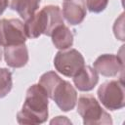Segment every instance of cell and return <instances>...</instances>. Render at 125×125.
Returning a JSON list of instances; mask_svg holds the SVG:
<instances>
[{"label": "cell", "instance_id": "obj_1", "mask_svg": "<svg viewBox=\"0 0 125 125\" xmlns=\"http://www.w3.org/2000/svg\"><path fill=\"white\" fill-rule=\"evenodd\" d=\"M49 97L46 91L37 83L31 85L25 93V99L21 109L17 113V121L20 124H41L49 115Z\"/></svg>", "mask_w": 125, "mask_h": 125}, {"label": "cell", "instance_id": "obj_2", "mask_svg": "<svg viewBox=\"0 0 125 125\" xmlns=\"http://www.w3.org/2000/svg\"><path fill=\"white\" fill-rule=\"evenodd\" d=\"M62 23L63 20L61 8L57 5H47L25 20L23 24L26 37L34 39L42 34L51 36L53 30Z\"/></svg>", "mask_w": 125, "mask_h": 125}, {"label": "cell", "instance_id": "obj_16", "mask_svg": "<svg viewBox=\"0 0 125 125\" xmlns=\"http://www.w3.org/2000/svg\"><path fill=\"white\" fill-rule=\"evenodd\" d=\"M108 0H86V5L91 13H102L107 6Z\"/></svg>", "mask_w": 125, "mask_h": 125}, {"label": "cell", "instance_id": "obj_10", "mask_svg": "<svg viewBox=\"0 0 125 125\" xmlns=\"http://www.w3.org/2000/svg\"><path fill=\"white\" fill-rule=\"evenodd\" d=\"M4 60L10 67H23L28 62V50L25 43L4 47Z\"/></svg>", "mask_w": 125, "mask_h": 125}, {"label": "cell", "instance_id": "obj_14", "mask_svg": "<svg viewBox=\"0 0 125 125\" xmlns=\"http://www.w3.org/2000/svg\"><path fill=\"white\" fill-rule=\"evenodd\" d=\"M61 77L55 71H47L43 73L38 81V84L46 91L48 97H51V94L56 87V85L61 81Z\"/></svg>", "mask_w": 125, "mask_h": 125}, {"label": "cell", "instance_id": "obj_17", "mask_svg": "<svg viewBox=\"0 0 125 125\" xmlns=\"http://www.w3.org/2000/svg\"><path fill=\"white\" fill-rule=\"evenodd\" d=\"M124 19V14L122 13L120 15V17L115 21L114 22V25H113V32H114V35L117 39L121 40V41H124V28H123V21Z\"/></svg>", "mask_w": 125, "mask_h": 125}, {"label": "cell", "instance_id": "obj_5", "mask_svg": "<svg viewBox=\"0 0 125 125\" xmlns=\"http://www.w3.org/2000/svg\"><path fill=\"white\" fill-rule=\"evenodd\" d=\"M84 65V57L76 49L60 50L54 58L56 70L66 77H73Z\"/></svg>", "mask_w": 125, "mask_h": 125}, {"label": "cell", "instance_id": "obj_15", "mask_svg": "<svg viewBox=\"0 0 125 125\" xmlns=\"http://www.w3.org/2000/svg\"><path fill=\"white\" fill-rule=\"evenodd\" d=\"M13 78L12 72L4 67L0 68V99L6 97L12 90Z\"/></svg>", "mask_w": 125, "mask_h": 125}, {"label": "cell", "instance_id": "obj_4", "mask_svg": "<svg viewBox=\"0 0 125 125\" xmlns=\"http://www.w3.org/2000/svg\"><path fill=\"white\" fill-rule=\"evenodd\" d=\"M98 99L109 110H118L125 106V90L123 80L104 82L98 89Z\"/></svg>", "mask_w": 125, "mask_h": 125}, {"label": "cell", "instance_id": "obj_19", "mask_svg": "<svg viewBox=\"0 0 125 125\" xmlns=\"http://www.w3.org/2000/svg\"><path fill=\"white\" fill-rule=\"evenodd\" d=\"M8 7V0H0V15L3 14V12Z\"/></svg>", "mask_w": 125, "mask_h": 125}, {"label": "cell", "instance_id": "obj_20", "mask_svg": "<svg viewBox=\"0 0 125 125\" xmlns=\"http://www.w3.org/2000/svg\"><path fill=\"white\" fill-rule=\"evenodd\" d=\"M1 58H2V51H1V49H0V61H1Z\"/></svg>", "mask_w": 125, "mask_h": 125}, {"label": "cell", "instance_id": "obj_7", "mask_svg": "<svg viewBox=\"0 0 125 125\" xmlns=\"http://www.w3.org/2000/svg\"><path fill=\"white\" fill-rule=\"evenodd\" d=\"M50 99H52L62 111L73 109L77 103V92L70 82L61 79L54 88Z\"/></svg>", "mask_w": 125, "mask_h": 125}, {"label": "cell", "instance_id": "obj_6", "mask_svg": "<svg viewBox=\"0 0 125 125\" xmlns=\"http://www.w3.org/2000/svg\"><path fill=\"white\" fill-rule=\"evenodd\" d=\"M23 22L19 19L0 20V46L23 44L26 41Z\"/></svg>", "mask_w": 125, "mask_h": 125}, {"label": "cell", "instance_id": "obj_3", "mask_svg": "<svg viewBox=\"0 0 125 125\" xmlns=\"http://www.w3.org/2000/svg\"><path fill=\"white\" fill-rule=\"evenodd\" d=\"M77 112L85 125H111L112 119L97 99L92 95H82L77 100Z\"/></svg>", "mask_w": 125, "mask_h": 125}, {"label": "cell", "instance_id": "obj_11", "mask_svg": "<svg viewBox=\"0 0 125 125\" xmlns=\"http://www.w3.org/2000/svg\"><path fill=\"white\" fill-rule=\"evenodd\" d=\"M73 83L75 87L82 92H88L95 88L99 82V73L94 67L90 65H84L73 77Z\"/></svg>", "mask_w": 125, "mask_h": 125}, {"label": "cell", "instance_id": "obj_9", "mask_svg": "<svg viewBox=\"0 0 125 125\" xmlns=\"http://www.w3.org/2000/svg\"><path fill=\"white\" fill-rule=\"evenodd\" d=\"M62 14L70 25L80 24L87 15L85 0H64Z\"/></svg>", "mask_w": 125, "mask_h": 125}, {"label": "cell", "instance_id": "obj_12", "mask_svg": "<svg viewBox=\"0 0 125 125\" xmlns=\"http://www.w3.org/2000/svg\"><path fill=\"white\" fill-rule=\"evenodd\" d=\"M54 46L59 50H65L73 45V32L64 24L58 25L51 34Z\"/></svg>", "mask_w": 125, "mask_h": 125}, {"label": "cell", "instance_id": "obj_8", "mask_svg": "<svg viewBox=\"0 0 125 125\" xmlns=\"http://www.w3.org/2000/svg\"><path fill=\"white\" fill-rule=\"evenodd\" d=\"M94 68L99 74H102L103 76H116L124 69L123 59L118 55L104 54L99 56L94 62Z\"/></svg>", "mask_w": 125, "mask_h": 125}, {"label": "cell", "instance_id": "obj_18", "mask_svg": "<svg viewBox=\"0 0 125 125\" xmlns=\"http://www.w3.org/2000/svg\"><path fill=\"white\" fill-rule=\"evenodd\" d=\"M50 123L51 124H63V123H65V124H71V121L70 120H68L65 116H57L56 118H54V119H52L51 121H50Z\"/></svg>", "mask_w": 125, "mask_h": 125}, {"label": "cell", "instance_id": "obj_13", "mask_svg": "<svg viewBox=\"0 0 125 125\" xmlns=\"http://www.w3.org/2000/svg\"><path fill=\"white\" fill-rule=\"evenodd\" d=\"M41 0H8V6L16 11L21 19L27 20L39 8Z\"/></svg>", "mask_w": 125, "mask_h": 125}]
</instances>
